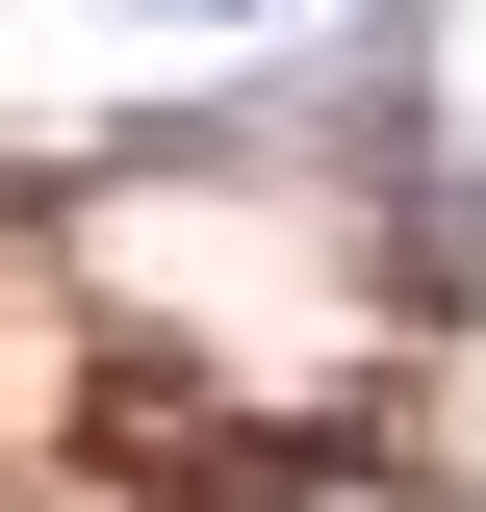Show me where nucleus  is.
Listing matches in <instances>:
<instances>
[]
</instances>
